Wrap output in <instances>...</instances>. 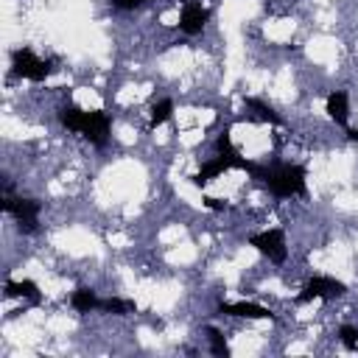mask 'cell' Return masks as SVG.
<instances>
[{"instance_id": "obj_2", "label": "cell", "mask_w": 358, "mask_h": 358, "mask_svg": "<svg viewBox=\"0 0 358 358\" xmlns=\"http://www.w3.org/2000/svg\"><path fill=\"white\" fill-rule=\"evenodd\" d=\"M59 120H62V126L67 129V131H76V134H81L87 143H92V145H98V148H103L106 145V140H109V129H112V120H109V115L103 112V109H81V106H76V103H64L62 109H59Z\"/></svg>"}, {"instance_id": "obj_5", "label": "cell", "mask_w": 358, "mask_h": 358, "mask_svg": "<svg viewBox=\"0 0 358 358\" xmlns=\"http://www.w3.org/2000/svg\"><path fill=\"white\" fill-rule=\"evenodd\" d=\"M347 294V285L341 282V280H336V277H310L305 285H302V291L296 294V302L299 305H305V302H310V299H324V302H330V299H338V296H344Z\"/></svg>"}, {"instance_id": "obj_18", "label": "cell", "mask_w": 358, "mask_h": 358, "mask_svg": "<svg viewBox=\"0 0 358 358\" xmlns=\"http://www.w3.org/2000/svg\"><path fill=\"white\" fill-rule=\"evenodd\" d=\"M204 207H207V210H215V213H218V210H224L227 204H224L221 199H213V196H204Z\"/></svg>"}, {"instance_id": "obj_11", "label": "cell", "mask_w": 358, "mask_h": 358, "mask_svg": "<svg viewBox=\"0 0 358 358\" xmlns=\"http://www.w3.org/2000/svg\"><path fill=\"white\" fill-rule=\"evenodd\" d=\"M6 296H11V299L25 296L31 302H39V285L34 280H8L6 282Z\"/></svg>"}, {"instance_id": "obj_9", "label": "cell", "mask_w": 358, "mask_h": 358, "mask_svg": "<svg viewBox=\"0 0 358 358\" xmlns=\"http://www.w3.org/2000/svg\"><path fill=\"white\" fill-rule=\"evenodd\" d=\"M229 168H232V162H229L224 154H218L215 159L204 162V165H201V171H199V173H193L190 179H193V185H196V187H204L207 182H213V179H215V176H221V173H227Z\"/></svg>"}, {"instance_id": "obj_10", "label": "cell", "mask_w": 358, "mask_h": 358, "mask_svg": "<svg viewBox=\"0 0 358 358\" xmlns=\"http://www.w3.org/2000/svg\"><path fill=\"white\" fill-rule=\"evenodd\" d=\"M330 120H336L338 126H347V115H350V101H347V92L336 90L327 95V103H324Z\"/></svg>"}, {"instance_id": "obj_15", "label": "cell", "mask_w": 358, "mask_h": 358, "mask_svg": "<svg viewBox=\"0 0 358 358\" xmlns=\"http://www.w3.org/2000/svg\"><path fill=\"white\" fill-rule=\"evenodd\" d=\"M171 115H173V101L171 98H162L159 103H154L151 106V129H157L165 120H171Z\"/></svg>"}, {"instance_id": "obj_7", "label": "cell", "mask_w": 358, "mask_h": 358, "mask_svg": "<svg viewBox=\"0 0 358 358\" xmlns=\"http://www.w3.org/2000/svg\"><path fill=\"white\" fill-rule=\"evenodd\" d=\"M207 20H210V11H207L204 6L187 0V3L182 6V14H179V28L193 36V34H201V28L207 25Z\"/></svg>"}, {"instance_id": "obj_16", "label": "cell", "mask_w": 358, "mask_h": 358, "mask_svg": "<svg viewBox=\"0 0 358 358\" xmlns=\"http://www.w3.org/2000/svg\"><path fill=\"white\" fill-rule=\"evenodd\" d=\"M207 341H210V352L218 355V358H227L229 355V347H227V338L218 327H207Z\"/></svg>"}, {"instance_id": "obj_19", "label": "cell", "mask_w": 358, "mask_h": 358, "mask_svg": "<svg viewBox=\"0 0 358 358\" xmlns=\"http://www.w3.org/2000/svg\"><path fill=\"white\" fill-rule=\"evenodd\" d=\"M143 3H148V0H112V6H117V8H137Z\"/></svg>"}, {"instance_id": "obj_4", "label": "cell", "mask_w": 358, "mask_h": 358, "mask_svg": "<svg viewBox=\"0 0 358 358\" xmlns=\"http://www.w3.org/2000/svg\"><path fill=\"white\" fill-rule=\"evenodd\" d=\"M3 210L8 215H14L20 232H36V227H39V210H42V204L36 199H22V196L6 193L3 196Z\"/></svg>"}, {"instance_id": "obj_3", "label": "cell", "mask_w": 358, "mask_h": 358, "mask_svg": "<svg viewBox=\"0 0 358 358\" xmlns=\"http://www.w3.org/2000/svg\"><path fill=\"white\" fill-rule=\"evenodd\" d=\"M11 70L28 81H45L56 70V59H39L31 48H17L11 53Z\"/></svg>"}, {"instance_id": "obj_14", "label": "cell", "mask_w": 358, "mask_h": 358, "mask_svg": "<svg viewBox=\"0 0 358 358\" xmlns=\"http://www.w3.org/2000/svg\"><path fill=\"white\" fill-rule=\"evenodd\" d=\"M246 109H255V117H257V120H266V123H274V126L282 123V117H280L266 101H260V98H246Z\"/></svg>"}, {"instance_id": "obj_17", "label": "cell", "mask_w": 358, "mask_h": 358, "mask_svg": "<svg viewBox=\"0 0 358 358\" xmlns=\"http://www.w3.org/2000/svg\"><path fill=\"white\" fill-rule=\"evenodd\" d=\"M338 338H341V344H344L347 350H358V327L341 324V327H338Z\"/></svg>"}, {"instance_id": "obj_6", "label": "cell", "mask_w": 358, "mask_h": 358, "mask_svg": "<svg viewBox=\"0 0 358 358\" xmlns=\"http://www.w3.org/2000/svg\"><path fill=\"white\" fill-rule=\"evenodd\" d=\"M249 243H252L260 255H266L271 263H285V257H288L282 229H266V232H257V235L249 238Z\"/></svg>"}, {"instance_id": "obj_13", "label": "cell", "mask_w": 358, "mask_h": 358, "mask_svg": "<svg viewBox=\"0 0 358 358\" xmlns=\"http://www.w3.org/2000/svg\"><path fill=\"white\" fill-rule=\"evenodd\" d=\"M98 310H103V313H115V316H126V313H134V310H137V305H134L131 299L106 296V299H101V302H98Z\"/></svg>"}, {"instance_id": "obj_8", "label": "cell", "mask_w": 358, "mask_h": 358, "mask_svg": "<svg viewBox=\"0 0 358 358\" xmlns=\"http://www.w3.org/2000/svg\"><path fill=\"white\" fill-rule=\"evenodd\" d=\"M218 313L227 316H241V319H274V313L257 302H221Z\"/></svg>"}, {"instance_id": "obj_1", "label": "cell", "mask_w": 358, "mask_h": 358, "mask_svg": "<svg viewBox=\"0 0 358 358\" xmlns=\"http://www.w3.org/2000/svg\"><path fill=\"white\" fill-rule=\"evenodd\" d=\"M246 173H252V179H257L263 187H268V193H274L277 199H291V196H305V168L302 165H288V162H277V165H260V162H243Z\"/></svg>"}, {"instance_id": "obj_20", "label": "cell", "mask_w": 358, "mask_h": 358, "mask_svg": "<svg viewBox=\"0 0 358 358\" xmlns=\"http://www.w3.org/2000/svg\"><path fill=\"white\" fill-rule=\"evenodd\" d=\"M347 140L350 143H358V129H347Z\"/></svg>"}, {"instance_id": "obj_12", "label": "cell", "mask_w": 358, "mask_h": 358, "mask_svg": "<svg viewBox=\"0 0 358 358\" xmlns=\"http://www.w3.org/2000/svg\"><path fill=\"white\" fill-rule=\"evenodd\" d=\"M98 296H95V291L92 288H76L73 291V296H70V305L76 308V310H81V313H90V310H98Z\"/></svg>"}]
</instances>
